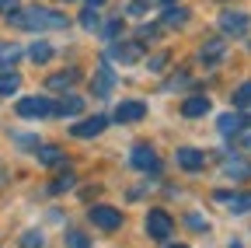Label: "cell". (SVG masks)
Masks as SVG:
<instances>
[{"label":"cell","mask_w":251,"mask_h":248,"mask_svg":"<svg viewBox=\"0 0 251 248\" xmlns=\"http://www.w3.org/2000/svg\"><path fill=\"white\" fill-rule=\"evenodd\" d=\"M11 18V25H18V28H31V32H46V28H63L67 25V18H63L59 11H52V7H18V11H11L7 14Z\"/></svg>","instance_id":"obj_1"},{"label":"cell","mask_w":251,"mask_h":248,"mask_svg":"<svg viewBox=\"0 0 251 248\" xmlns=\"http://www.w3.org/2000/svg\"><path fill=\"white\" fill-rule=\"evenodd\" d=\"M171 231H175V220H171L168 210H150V213H147V234H150V238L168 241Z\"/></svg>","instance_id":"obj_2"},{"label":"cell","mask_w":251,"mask_h":248,"mask_svg":"<svg viewBox=\"0 0 251 248\" xmlns=\"http://www.w3.org/2000/svg\"><path fill=\"white\" fill-rule=\"evenodd\" d=\"M18 115H25V119H49V115H56V105L49 98H21L18 102Z\"/></svg>","instance_id":"obj_3"},{"label":"cell","mask_w":251,"mask_h":248,"mask_svg":"<svg viewBox=\"0 0 251 248\" xmlns=\"http://www.w3.org/2000/svg\"><path fill=\"white\" fill-rule=\"evenodd\" d=\"M91 224L94 227H101V231H119L122 227V213L115 206H91Z\"/></svg>","instance_id":"obj_4"},{"label":"cell","mask_w":251,"mask_h":248,"mask_svg":"<svg viewBox=\"0 0 251 248\" xmlns=\"http://www.w3.org/2000/svg\"><path fill=\"white\" fill-rule=\"evenodd\" d=\"M129 161H133L136 171H157V168H161V161H157V150H153L150 143H136L133 154H129Z\"/></svg>","instance_id":"obj_5"},{"label":"cell","mask_w":251,"mask_h":248,"mask_svg":"<svg viewBox=\"0 0 251 248\" xmlns=\"http://www.w3.org/2000/svg\"><path fill=\"white\" fill-rule=\"evenodd\" d=\"M140 56H143V46H140V42H115V46L108 49V56H105V59H115V63L129 67V63H136Z\"/></svg>","instance_id":"obj_6"},{"label":"cell","mask_w":251,"mask_h":248,"mask_svg":"<svg viewBox=\"0 0 251 248\" xmlns=\"http://www.w3.org/2000/svg\"><path fill=\"white\" fill-rule=\"evenodd\" d=\"M248 14L244 11H224L220 14V28H224V32H230V35H244L248 32Z\"/></svg>","instance_id":"obj_7"},{"label":"cell","mask_w":251,"mask_h":248,"mask_svg":"<svg viewBox=\"0 0 251 248\" xmlns=\"http://www.w3.org/2000/svg\"><path fill=\"white\" fill-rule=\"evenodd\" d=\"M175 161H178V168H185V171H199V168H202V161H206V154H202V150H196V147H178Z\"/></svg>","instance_id":"obj_8"},{"label":"cell","mask_w":251,"mask_h":248,"mask_svg":"<svg viewBox=\"0 0 251 248\" xmlns=\"http://www.w3.org/2000/svg\"><path fill=\"white\" fill-rule=\"evenodd\" d=\"M248 115H241V112H227V115H220L216 119V130L220 133H227V137H234V133H241V130H248Z\"/></svg>","instance_id":"obj_9"},{"label":"cell","mask_w":251,"mask_h":248,"mask_svg":"<svg viewBox=\"0 0 251 248\" xmlns=\"http://www.w3.org/2000/svg\"><path fill=\"white\" fill-rule=\"evenodd\" d=\"M105 126H108V119H105V115H94V119H84V122H77V126H74V137H80V140H91V137H98Z\"/></svg>","instance_id":"obj_10"},{"label":"cell","mask_w":251,"mask_h":248,"mask_svg":"<svg viewBox=\"0 0 251 248\" xmlns=\"http://www.w3.org/2000/svg\"><path fill=\"white\" fill-rule=\"evenodd\" d=\"M147 115V105L143 102H122L119 109H115V119L119 122H140Z\"/></svg>","instance_id":"obj_11"},{"label":"cell","mask_w":251,"mask_h":248,"mask_svg":"<svg viewBox=\"0 0 251 248\" xmlns=\"http://www.w3.org/2000/svg\"><path fill=\"white\" fill-rule=\"evenodd\" d=\"M220 203H224L230 213H248L251 210V193H234V196H227V193H220L216 196Z\"/></svg>","instance_id":"obj_12"},{"label":"cell","mask_w":251,"mask_h":248,"mask_svg":"<svg viewBox=\"0 0 251 248\" xmlns=\"http://www.w3.org/2000/svg\"><path fill=\"white\" fill-rule=\"evenodd\" d=\"M35 154H39V165H46V168H59V165H67V158H63V150H59V147H46V143H39V147H35Z\"/></svg>","instance_id":"obj_13"},{"label":"cell","mask_w":251,"mask_h":248,"mask_svg":"<svg viewBox=\"0 0 251 248\" xmlns=\"http://www.w3.org/2000/svg\"><path fill=\"white\" fill-rule=\"evenodd\" d=\"M206 112H209V98L206 95H192V98H185V105H181V115H188V119H199Z\"/></svg>","instance_id":"obj_14"},{"label":"cell","mask_w":251,"mask_h":248,"mask_svg":"<svg viewBox=\"0 0 251 248\" xmlns=\"http://www.w3.org/2000/svg\"><path fill=\"white\" fill-rule=\"evenodd\" d=\"M224 42H202V49H199V63H206V67H213V63H220V59H224Z\"/></svg>","instance_id":"obj_15"},{"label":"cell","mask_w":251,"mask_h":248,"mask_svg":"<svg viewBox=\"0 0 251 248\" xmlns=\"http://www.w3.org/2000/svg\"><path fill=\"white\" fill-rule=\"evenodd\" d=\"M112 84H115L112 67H108V59H101V67H98V84H94V95H98V98H105L108 91H112Z\"/></svg>","instance_id":"obj_16"},{"label":"cell","mask_w":251,"mask_h":248,"mask_svg":"<svg viewBox=\"0 0 251 248\" xmlns=\"http://www.w3.org/2000/svg\"><path fill=\"white\" fill-rule=\"evenodd\" d=\"M77 77H80V70L70 67V70H63V74H52V77H49V87H52V91H67L70 84H77Z\"/></svg>","instance_id":"obj_17"},{"label":"cell","mask_w":251,"mask_h":248,"mask_svg":"<svg viewBox=\"0 0 251 248\" xmlns=\"http://www.w3.org/2000/svg\"><path fill=\"white\" fill-rule=\"evenodd\" d=\"M84 112V98H77V95H67V98H63L59 105H56V115H80Z\"/></svg>","instance_id":"obj_18"},{"label":"cell","mask_w":251,"mask_h":248,"mask_svg":"<svg viewBox=\"0 0 251 248\" xmlns=\"http://www.w3.org/2000/svg\"><path fill=\"white\" fill-rule=\"evenodd\" d=\"M18 87H21V77H18L14 70H4V74H0V98L18 95Z\"/></svg>","instance_id":"obj_19"},{"label":"cell","mask_w":251,"mask_h":248,"mask_svg":"<svg viewBox=\"0 0 251 248\" xmlns=\"http://www.w3.org/2000/svg\"><path fill=\"white\" fill-rule=\"evenodd\" d=\"M161 21H164V28H181V25L188 21V11H185V7H171V4H168V11H164V18H161Z\"/></svg>","instance_id":"obj_20"},{"label":"cell","mask_w":251,"mask_h":248,"mask_svg":"<svg viewBox=\"0 0 251 248\" xmlns=\"http://www.w3.org/2000/svg\"><path fill=\"white\" fill-rule=\"evenodd\" d=\"M21 59V49L18 46H7V42H0V70H11L14 63Z\"/></svg>","instance_id":"obj_21"},{"label":"cell","mask_w":251,"mask_h":248,"mask_svg":"<svg viewBox=\"0 0 251 248\" xmlns=\"http://www.w3.org/2000/svg\"><path fill=\"white\" fill-rule=\"evenodd\" d=\"M28 59H31V63H49V59H52V46H49V42L28 46Z\"/></svg>","instance_id":"obj_22"},{"label":"cell","mask_w":251,"mask_h":248,"mask_svg":"<svg viewBox=\"0 0 251 248\" xmlns=\"http://www.w3.org/2000/svg\"><path fill=\"white\" fill-rule=\"evenodd\" d=\"M234 105H237V109H251V81H244V84L234 91Z\"/></svg>","instance_id":"obj_23"},{"label":"cell","mask_w":251,"mask_h":248,"mask_svg":"<svg viewBox=\"0 0 251 248\" xmlns=\"http://www.w3.org/2000/svg\"><path fill=\"white\" fill-rule=\"evenodd\" d=\"M74 185H77V178H74V171H67V175H59L49 185V193H67V189H74Z\"/></svg>","instance_id":"obj_24"},{"label":"cell","mask_w":251,"mask_h":248,"mask_svg":"<svg viewBox=\"0 0 251 248\" xmlns=\"http://www.w3.org/2000/svg\"><path fill=\"white\" fill-rule=\"evenodd\" d=\"M42 245H46L42 231H25L21 234V248H42Z\"/></svg>","instance_id":"obj_25"},{"label":"cell","mask_w":251,"mask_h":248,"mask_svg":"<svg viewBox=\"0 0 251 248\" xmlns=\"http://www.w3.org/2000/svg\"><path fill=\"white\" fill-rule=\"evenodd\" d=\"M227 178H251V165H224Z\"/></svg>","instance_id":"obj_26"},{"label":"cell","mask_w":251,"mask_h":248,"mask_svg":"<svg viewBox=\"0 0 251 248\" xmlns=\"http://www.w3.org/2000/svg\"><path fill=\"white\" fill-rule=\"evenodd\" d=\"M119 28H122V21H119V18H112L108 25H98V28H94V32H101L105 39H112V35H119Z\"/></svg>","instance_id":"obj_27"},{"label":"cell","mask_w":251,"mask_h":248,"mask_svg":"<svg viewBox=\"0 0 251 248\" xmlns=\"http://www.w3.org/2000/svg\"><path fill=\"white\" fill-rule=\"evenodd\" d=\"M80 21H84V28H91V32H94V28H98V21H101V18L94 14V7H87V11L80 14Z\"/></svg>","instance_id":"obj_28"},{"label":"cell","mask_w":251,"mask_h":248,"mask_svg":"<svg viewBox=\"0 0 251 248\" xmlns=\"http://www.w3.org/2000/svg\"><path fill=\"white\" fill-rule=\"evenodd\" d=\"M67 241H70V248H87V238H84V234H77V231H70V234H67Z\"/></svg>","instance_id":"obj_29"},{"label":"cell","mask_w":251,"mask_h":248,"mask_svg":"<svg viewBox=\"0 0 251 248\" xmlns=\"http://www.w3.org/2000/svg\"><path fill=\"white\" fill-rule=\"evenodd\" d=\"M14 140H18L21 147H39V140H35V137H25V133H18Z\"/></svg>","instance_id":"obj_30"},{"label":"cell","mask_w":251,"mask_h":248,"mask_svg":"<svg viewBox=\"0 0 251 248\" xmlns=\"http://www.w3.org/2000/svg\"><path fill=\"white\" fill-rule=\"evenodd\" d=\"M18 11V0H0V14H11Z\"/></svg>","instance_id":"obj_31"},{"label":"cell","mask_w":251,"mask_h":248,"mask_svg":"<svg viewBox=\"0 0 251 248\" xmlns=\"http://www.w3.org/2000/svg\"><path fill=\"white\" fill-rule=\"evenodd\" d=\"M164 59H168V56H164V53H157V56H153V59H150V70H161V67H164Z\"/></svg>","instance_id":"obj_32"},{"label":"cell","mask_w":251,"mask_h":248,"mask_svg":"<svg viewBox=\"0 0 251 248\" xmlns=\"http://www.w3.org/2000/svg\"><path fill=\"white\" fill-rule=\"evenodd\" d=\"M188 227H196V231H202V227H206V224H202V220H199V213H188Z\"/></svg>","instance_id":"obj_33"},{"label":"cell","mask_w":251,"mask_h":248,"mask_svg":"<svg viewBox=\"0 0 251 248\" xmlns=\"http://www.w3.org/2000/svg\"><path fill=\"white\" fill-rule=\"evenodd\" d=\"M101 4H105V0H87V7H94V11H98Z\"/></svg>","instance_id":"obj_34"},{"label":"cell","mask_w":251,"mask_h":248,"mask_svg":"<svg viewBox=\"0 0 251 248\" xmlns=\"http://www.w3.org/2000/svg\"><path fill=\"white\" fill-rule=\"evenodd\" d=\"M241 143H244V147L251 150V133H244V137H241Z\"/></svg>","instance_id":"obj_35"},{"label":"cell","mask_w":251,"mask_h":248,"mask_svg":"<svg viewBox=\"0 0 251 248\" xmlns=\"http://www.w3.org/2000/svg\"><path fill=\"white\" fill-rule=\"evenodd\" d=\"M157 4H178V0H157Z\"/></svg>","instance_id":"obj_36"},{"label":"cell","mask_w":251,"mask_h":248,"mask_svg":"<svg viewBox=\"0 0 251 248\" xmlns=\"http://www.w3.org/2000/svg\"><path fill=\"white\" fill-rule=\"evenodd\" d=\"M168 248H185V245H168Z\"/></svg>","instance_id":"obj_37"}]
</instances>
